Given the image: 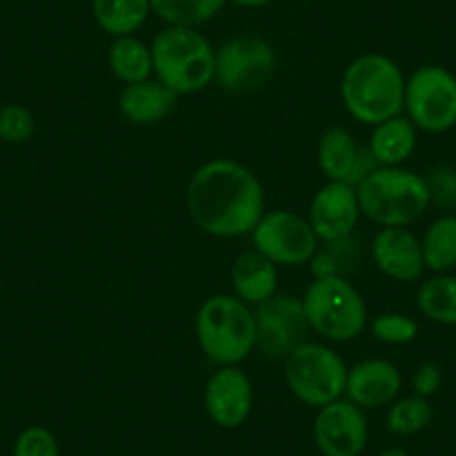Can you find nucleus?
<instances>
[{"mask_svg": "<svg viewBox=\"0 0 456 456\" xmlns=\"http://www.w3.org/2000/svg\"><path fill=\"white\" fill-rule=\"evenodd\" d=\"M186 210L192 224L210 238H247L266 213L265 186L242 161L217 157L188 179Z\"/></svg>", "mask_w": 456, "mask_h": 456, "instance_id": "nucleus-1", "label": "nucleus"}, {"mask_svg": "<svg viewBox=\"0 0 456 456\" xmlns=\"http://www.w3.org/2000/svg\"><path fill=\"white\" fill-rule=\"evenodd\" d=\"M405 81L396 61L380 52H370L345 68L340 78V101L354 121L374 128L403 114Z\"/></svg>", "mask_w": 456, "mask_h": 456, "instance_id": "nucleus-2", "label": "nucleus"}, {"mask_svg": "<svg viewBox=\"0 0 456 456\" xmlns=\"http://www.w3.org/2000/svg\"><path fill=\"white\" fill-rule=\"evenodd\" d=\"M195 338L213 365H242L256 352L253 306L228 293L206 297L195 315Z\"/></svg>", "mask_w": 456, "mask_h": 456, "instance_id": "nucleus-3", "label": "nucleus"}, {"mask_svg": "<svg viewBox=\"0 0 456 456\" xmlns=\"http://www.w3.org/2000/svg\"><path fill=\"white\" fill-rule=\"evenodd\" d=\"M152 77L177 96L204 92L215 83V47L195 28L166 25L151 43Z\"/></svg>", "mask_w": 456, "mask_h": 456, "instance_id": "nucleus-4", "label": "nucleus"}, {"mask_svg": "<svg viewBox=\"0 0 456 456\" xmlns=\"http://www.w3.org/2000/svg\"><path fill=\"white\" fill-rule=\"evenodd\" d=\"M362 217L380 228H407L429 208L423 175L398 168H376L356 186Z\"/></svg>", "mask_w": 456, "mask_h": 456, "instance_id": "nucleus-5", "label": "nucleus"}, {"mask_svg": "<svg viewBox=\"0 0 456 456\" xmlns=\"http://www.w3.org/2000/svg\"><path fill=\"white\" fill-rule=\"evenodd\" d=\"M311 333L327 342H352L370 327L362 293L347 278L314 280L302 296Z\"/></svg>", "mask_w": 456, "mask_h": 456, "instance_id": "nucleus-6", "label": "nucleus"}, {"mask_svg": "<svg viewBox=\"0 0 456 456\" xmlns=\"http://www.w3.org/2000/svg\"><path fill=\"white\" fill-rule=\"evenodd\" d=\"M282 367L289 392L306 407L320 410L329 403L345 398L349 367L340 354L324 342H302L300 347L284 358Z\"/></svg>", "mask_w": 456, "mask_h": 456, "instance_id": "nucleus-7", "label": "nucleus"}, {"mask_svg": "<svg viewBox=\"0 0 456 456\" xmlns=\"http://www.w3.org/2000/svg\"><path fill=\"white\" fill-rule=\"evenodd\" d=\"M403 114L419 133L443 134L456 126V77L443 65L416 68L405 81Z\"/></svg>", "mask_w": 456, "mask_h": 456, "instance_id": "nucleus-8", "label": "nucleus"}, {"mask_svg": "<svg viewBox=\"0 0 456 456\" xmlns=\"http://www.w3.org/2000/svg\"><path fill=\"white\" fill-rule=\"evenodd\" d=\"M278 56L266 38L240 34L215 50V86L228 94H247L273 78Z\"/></svg>", "mask_w": 456, "mask_h": 456, "instance_id": "nucleus-9", "label": "nucleus"}, {"mask_svg": "<svg viewBox=\"0 0 456 456\" xmlns=\"http://www.w3.org/2000/svg\"><path fill=\"white\" fill-rule=\"evenodd\" d=\"M253 248L282 269L309 265L320 242L309 219L293 210H266L251 233Z\"/></svg>", "mask_w": 456, "mask_h": 456, "instance_id": "nucleus-10", "label": "nucleus"}, {"mask_svg": "<svg viewBox=\"0 0 456 456\" xmlns=\"http://www.w3.org/2000/svg\"><path fill=\"white\" fill-rule=\"evenodd\" d=\"M256 315V349L271 361H284L302 342L309 340L302 297L275 293L262 305L253 306Z\"/></svg>", "mask_w": 456, "mask_h": 456, "instance_id": "nucleus-11", "label": "nucleus"}, {"mask_svg": "<svg viewBox=\"0 0 456 456\" xmlns=\"http://www.w3.org/2000/svg\"><path fill=\"white\" fill-rule=\"evenodd\" d=\"M314 441L322 456H361L370 441L365 410L347 398L320 407L314 419Z\"/></svg>", "mask_w": 456, "mask_h": 456, "instance_id": "nucleus-12", "label": "nucleus"}, {"mask_svg": "<svg viewBox=\"0 0 456 456\" xmlns=\"http://www.w3.org/2000/svg\"><path fill=\"white\" fill-rule=\"evenodd\" d=\"M204 410L222 429H238L253 411V383L240 365L217 367L204 389Z\"/></svg>", "mask_w": 456, "mask_h": 456, "instance_id": "nucleus-13", "label": "nucleus"}, {"mask_svg": "<svg viewBox=\"0 0 456 456\" xmlns=\"http://www.w3.org/2000/svg\"><path fill=\"white\" fill-rule=\"evenodd\" d=\"M361 217L356 188L340 182H327L322 188H318L311 197L309 213H306V219L320 244L354 235Z\"/></svg>", "mask_w": 456, "mask_h": 456, "instance_id": "nucleus-14", "label": "nucleus"}, {"mask_svg": "<svg viewBox=\"0 0 456 456\" xmlns=\"http://www.w3.org/2000/svg\"><path fill=\"white\" fill-rule=\"evenodd\" d=\"M315 164L327 182L349 183L356 188L371 170H376L374 157L370 148L361 146L352 133L340 126L327 128L315 146Z\"/></svg>", "mask_w": 456, "mask_h": 456, "instance_id": "nucleus-15", "label": "nucleus"}, {"mask_svg": "<svg viewBox=\"0 0 456 456\" xmlns=\"http://www.w3.org/2000/svg\"><path fill=\"white\" fill-rule=\"evenodd\" d=\"M370 253L376 269L394 282H414L425 273L420 240L410 228H380Z\"/></svg>", "mask_w": 456, "mask_h": 456, "instance_id": "nucleus-16", "label": "nucleus"}, {"mask_svg": "<svg viewBox=\"0 0 456 456\" xmlns=\"http://www.w3.org/2000/svg\"><path fill=\"white\" fill-rule=\"evenodd\" d=\"M403 389V374L387 358H365L349 367L345 398L362 410L392 405Z\"/></svg>", "mask_w": 456, "mask_h": 456, "instance_id": "nucleus-17", "label": "nucleus"}, {"mask_svg": "<svg viewBox=\"0 0 456 456\" xmlns=\"http://www.w3.org/2000/svg\"><path fill=\"white\" fill-rule=\"evenodd\" d=\"M177 99L179 96L173 90L152 77L133 86H124L117 99V108L121 117L133 126H155L173 112Z\"/></svg>", "mask_w": 456, "mask_h": 456, "instance_id": "nucleus-18", "label": "nucleus"}, {"mask_svg": "<svg viewBox=\"0 0 456 456\" xmlns=\"http://www.w3.org/2000/svg\"><path fill=\"white\" fill-rule=\"evenodd\" d=\"M280 271L262 253L253 251L242 253L231 266V287L233 296L247 302L248 306H257L273 297L278 291Z\"/></svg>", "mask_w": 456, "mask_h": 456, "instance_id": "nucleus-19", "label": "nucleus"}, {"mask_svg": "<svg viewBox=\"0 0 456 456\" xmlns=\"http://www.w3.org/2000/svg\"><path fill=\"white\" fill-rule=\"evenodd\" d=\"M416 143H419L416 126L405 114H398V117H392L371 128L367 148L379 168H398L411 159V155L416 152Z\"/></svg>", "mask_w": 456, "mask_h": 456, "instance_id": "nucleus-20", "label": "nucleus"}, {"mask_svg": "<svg viewBox=\"0 0 456 456\" xmlns=\"http://www.w3.org/2000/svg\"><path fill=\"white\" fill-rule=\"evenodd\" d=\"M152 14L151 0H92V16L108 37H133Z\"/></svg>", "mask_w": 456, "mask_h": 456, "instance_id": "nucleus-21", "label": "nucleus"}, {"mask_svg": "<svg viewBox=\"0 0 456 456\" xmlns=\"http://www.w3.org/2000/svg\"><path fill=\"white\" fill-rule=\"evenodd\" d=\"M108 65L112 77L124 86L152 78V52L151 45L137 37L112 38L108 47Z\"/></svg>", "mask_w": 456, "mask_h": 456, "instance_id": "nucleus-22", "label": "nucleus"}, {"mask_svg": "<svg viewBox=\"0 0 456 456\" xmlns=\"http://www.w3.org/2000/svg\"><path fill=\"white\" fill-rule=\"evenodd\" d=\"M362 262V242L356 233L349 238L336 240V242H322L314 253L309 266L311 278H347L361 266Z\"/></svg>", "mask_w": 456, "mask_h": 456, "instance_id": "nucleus-23", "label": "nucleus"}, {"mask_svg": "<svg viewBox=\"0 0 456 456\" xmlns=\"http://www.w3.org/2000/svg\"><path fill=\"white\" fill-rule=\"evenodd\" d=\"M425 271L450 273L456 269V215L445 213L425 228L420 238Z\"/></svg>", "mask_w": 456, "mask_h": 456, "instance_id": "nucleus-24", "label": "nucleus"}, {"mask_svg": "<svg viewBox=\"0 0 456 456\" xmlns=\"http://www.w3.org/2000/svg\"><path fill=\"white\" fill-rule=\"evenodd\" d=\"M416 306L428 320L456 327V275L434 273L420 282L416 291Z\"/></svg>", "mask_w": 456, "mask_h": 456, "instance_id": "nucleus-25", "label": "nucleus"}, {"mask_svg": "<svg viewBox=\"0 0 456 456\" xmlns=\"http://www.w3.org/2000/svg\"><path fill=\"white\" fill-rule=\"evenodd\" d=\"M228 0H151L152 14L166 25L200 29L224 10Z\"/></svg>", "mask_w": 456, "mask_h": 456, "instance_id": "nucleus-26", "label": "nucleus"}, {"mask_svg": "<svg viewBox=\"0 0 456 456\" xmlns=\"http://www.w3.org/2000/svg\"><path fill=\"white\" fill-rule=\"evenodd\" d=\"M432 419L434 410L429 405V398L411 394V396L396 398L389 405L387 416H385V425L396 436H414V434L428 429Z\"/></svg>", "mask_w": 456, "mask_h": 456, "instance_id": "nucleus-27", "label": "nucleus"}, {"mask_svg": "<svg viewBox=\"0 0 456 456\" xmlns=\"http://www.w3.org/2000/svg\"><path fill=\"white\" fill-rule=\"evenodd\" d=\"M371 336L383 345H407L419 336V322L398 311L379 314L370 324Z\"/></svg>", "mask_w": 456, "mask_h": 456, "instance_id": "nucleus-28", "label": "nucleus"}, {"mask_svg": "<svg viewBox=\"0 0 456 456\" xmlns=\"http://www.w3.org/2000/svg\"><path fill=\"white\" fill-rule=\"evenodd\" d=\"M37 134V119L25 105L10 103L0 108V142L20 146Z\"/></svg>", "mask_w": 456, "mask_h": 456, "instance_id": "nucleus-29", "label": "nucleus"}, {"mask_svg": "<svg viewBox=\"0 0 456 456\" xmlns=\"http://www.w3.org/2000/svg\"><path fill=\"white\" fill-rule=\"evenodd\" d=\"M425 183L429 191V204L443 210L456 208V168L436 166L425 175Z\"/></svg>", "mask_w": 456, "mask_h": 456, "instance_id": "nucleus-30", "label": "nucleus"}, {"mask_svg": "<svg viewBox=\"0 0 456 456\" xmlns=\"http://www.w3.org/2000/svg\"><path fill=\"white\" fill-rule=\"evenodd\" d=\"M14 456H59V443L47 428L29 425L16 438Z\"/></svg>", "mask_w": 456, "mask_h": 456, "instance_id": "nucleus-31", "label": "nucleus"}, {"mask_svg": "<svg viewBox=\"0 0 456 456\" xmlns=\"http://www.w3.org/2000/svg\"><path fill=\"white\" fill-rule=\"evenodd\" d=\"M443 385V370L436 362H423L411 374V389L416 396L429 398L441 389Z\"/></svg>", "mask_w": 456, "mask_h": 456, "instance_id": "nucleus-32", "label": "nucleus"}, {"mask_svg": "<svg viewBox=\"0 0 456 456\" xmlns=\"http://www.w3.org/2000/svg\"><path fill=\"white\" fill-rule=\"evenodd\" d=\"M231 3L238 7H247V10H260V7H266L269 3H273V0H231Z\"/></svg>", "mask_w": 456, "mask_h": 456, "instance_id": "nucleus-33", "label": "nucleus"}, {"mask_svg": "<svg viewBox=\"0 0 456 456\" xmlns=\"http://www.w3.org/2000/svg\"><path fill=\"white\" fill-rule=\"evenodd\" d=\"M379 456H410V454H407L405 450H401V447H387V450L380 452Z\"/></svg>", "mask_w": 456, "mask_h": 456, "instance_id": "nucleus-34", "label": "nucleus"}]
</instances>
